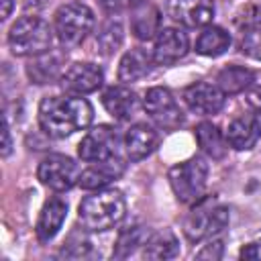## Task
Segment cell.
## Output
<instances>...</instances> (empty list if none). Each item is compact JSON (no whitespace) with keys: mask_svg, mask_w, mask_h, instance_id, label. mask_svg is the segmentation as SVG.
I'll use <instances>...</instances> for the list:
<instances>
[{"mask_svg":"<svg viewBox=\"0 0 261 261\" xmlns=\"http://www.w3.org/2000/svg\"><path fill=\"white\" fill-rule=\"evenodd\" d=\"M94 118L92 104L82 96H47L39 104V126L51 139H65Z\"/></svg>","mask_w":261,"mask_h":261,"instance_id":"6da1fadb","label":"cell"},{"mask_svg":"<svg viewBox=\"0 0 261 261\" xmlns=\"http://www.w3.org/2000/svg\"><path fill=\"white\" fill-rule=\"evenodd\" d=\"M126 212V202L120 190H98L86 196L77 208L80 222L86 230H108L116 226Z\"/></svg>","mask_w":261,"mask_h":261,"instance_id":"7a4b0ae2","label":"cell"},{"mask_svg":"<svg viewBox=\"0 0 261 261\" xmlns=\"http://www.w3.org/2000/svg\"><path fill=\"white\" fill-rule=\"evenodd\" d=\"M53 41V31L49 22L39 16L18 18L8 33V47L18 57H35L49 51Z\"/></svg>","mask_w":261,"mask_h":261,"instance_id":"3957f363","label":"cell"},{"mask_svg":"<svg viewBox=\"0 0 261 261\" xmlns=\"http://www.w3.org/2000/svg\"><path fill=\"white\" fill-rule=\"evenodd\" d=\"M169 186L179 202L190 204L202 198L208 181V163L202 157H190L173 165L167 173Z\"/></svg>","mask_w":261,"mask_h":261,"instance_id":"277c9868","label":"cell"},{"mask_svg":"<svg viewBox=\"0 0 261 261\" xmlns=\"http://www.w3.org/2000/svg\"><path fill=\"white\" fill-rule=\"evenodd\" d=\"M94 27V12L82 2L63 4L55 12V33L65 47L80 45Z\"/></svg>","mask_w":261,"mask_h":261,"instance_id":"5b68a950","label":"cell"},{"mask_svg":"<svg viewBox=\"0 0 261 261\" xmlns=\"http://www.w3.org/2000/svg\"><path fill=\"white\" fill-rule=\"evenodd\" d=\"M143 108L149 114V118L163 130H175L186 120V116H184L177 100L173 98V94L167 88H161V86H155V88L147 90V94L143 98Z\"/></svg>","mask_w":261,"mask_h":261,"instance_id":"8992f818","label":"cell"},{"mask_svg":"<svg viewBox=\"0 0 261 261\" xmlns=\"http://www.w3.org/2000/svg\"><path fill=\"white\" fill-rule=\"evenodd\" d=\"M80 167L77 163L67 155H47L37 169V177L43 186H47L53 192H65L80 184Z\"/></svg>","mask_w":261,"mask_h":261,"instance_id":"52a82bcc","label":"cell"},{"mask_svg":"<svg viewBox=\"0 0 261 261\" xmlns=\"http://www.w3.org/2000/svg\"><path fill=\"white\" fill-rule=\"evenodd\" d=\"M228 226V210L224 206H208L194 210L184 222V234L190 243L212 239Z\"/></svg>","mask_w":261,"mask_h":261,"instance_id":"ba28073f","label":"cell"},{"mask_svg":"<svg viewBox=\"0 0 261 261\" xmlns=\"http://www.w3.org/2000/svg\"><path fill=\"white\" fill-rule=\"evenodd\" d=\"M116 151H118V133L108 124H100L92 128L77 145V155L88 163L110 159L116 155Z\"/></svg>","mask_w":261,"mask_h":261,"instance_id":"9c48e42d","label":"cell"},{"mask_svg":"<svg viewBox=\"0 0 261 261\" xmlns=\"http://www.w3.org/2000/svg\"><path fill=\"white\" fill-rule=\"evenodd\" d=\"M224 92L214 86V84H208V82H196L192 86H188L181 94L186 106L200 114V116H208V114H216L222 110L224 106Z\"/></svg>","mask_w":261,"mask_h":261,"instance_id":"30bf717a","label":"cell"},{"mask_svg":"<svg viewBox=\"0 0 261 261\" xmlns=\"http://www.w3.org/2000/svg\"><path fill=\"white\" fill-rule=\"evenodd\" d=\"M167 14L181 27L196 29L204 27L214 16V2L212 0H169Z\"/></svg>","mask_w":261,"mask_h":261,"instance_id":"8fae6325","label":"cell"},{"mask_svg":"<svg viewBox=\"0 0 261 261\" xmlns=\"http://www.w3.org/2000/svg\"><path fill=\"white\" fill-rule=\"evenodd\" d=\"M104 82V73L98 65L88 61H77L69 65L61 75V86L69 94H92L96 92Z\"/></svg>","mask_w":261,"mask_h":261,"instance_id":"7c38bea8","label":"cell"},{"mask_svg":"<svg viewBox=\"0 0 261 261\" xmlns=\"http://www.w3.org/2000/svg\"><path fill=\"white\" fill-rule=\"evenodd\" d=\"M224 139L234 151L253 149L261 139V112L255 110L253 114H241L230 120Z\"/></svg>","mask_w":261,"mask_h":261,"instance_id":"4fadbf2b","label":"cell"},{"mask_svg":"<svg viewBox=\"0 0 261 261\" xmlns=\"http://www.w3.org/2000/svg\"><path fill=\"white\" fill-rule=\"evenodd\" d=\"M188 49H190V41L184 31L173 29V27L163 29V31H159V35L155 39L153 61L157 65H173L181 57H186Z\"/></svg>","mask_w":261,"mask_h":261,"instance_id":"5bb4252c","label":"cell"},{"mask_svg":"<svg viewBox=\"0 0 261 261\" xmlns=\"http://www.w3.org/2000/svg\"><path fill=\"white\" fill-rule=\"evenodd\" d=\"M124 173V161L114 155L104 161H94L80 173V186L84 190H102Z\"/></svg>","mask_w":261,"mask_h":261,"instance_id":"9a60e30c","label":"cell"},{"mask_svg":"<svg viewBox=\"0 0 261 261\" xmlns=\"http://www.w3.org/2000/svg\"><path fill=\"white\" fill-rule=\"evenodd\" d=\"M65 55L61 51H45L41 55H35L27 63V75L33 84H51L53 80L63 75Z\"/></svg>","mask_w":261,"mask_h":261,"instance_id":"2e32d148","label":"cell"},{"mask_svg":"<svg viewBox=\"0 0 261 261\" xmlns=\"http://www.w3.org/2000/svg\"><path fill=\"white\" fill-rule=\"evenodd\" d=\"M159 145V135L153 126L139 122L133 124L126 133H124V151L126 157L130 161H141L147 155H151L155 151V147Z\"/></svg>","mask_w":261,"mask_h":261,"instance_id":"e0dca14e","label":"cell"},{"mask_svg":"<svg viewBox=\"0 0 261 261\" xmlns=\"http://www.w3.org/2000/svg\"><path fill=\"white\" fill-rule=\"evenodd\" d=\"M67 216V204L61 198H51L45 202V206L41 208L39 220H37V239L41 243L51 241L59 228L63 226V220Z\"/></svg>","mask_w":261,"mask_h":261,"instance_id":"ac0fdd59","label":"cell"},{"mask_svg":"<svg viewBox=\"0 0 261 261\" xmlns=\"http://www.w3.org/2000/svg\"><path fill=\"white\" fill-rule=\"evenodd\" d=\"M102 104L108 110V114L116 120H128L137 106H139V98L130 88L124 86H112L102 94Z\"/></svg>","mask_w":261,"mask_h":261,"instance_id":"d6986e66","label":"cell"},{"mask_svg":"<svg viewBox=\"0 0 261 261\" xmlns=\"http://www.w3.org/2000/svg\"><path fill=\"white\" fill-rule=\"evenodd\" d=\"M161 31V12L157 6L141 2L137 8H133V16H130V33L141 39V41H149L153 39L157 33Z\"/></svg>","mask_w":261,"mask_h":261,"instance_id":"ffe728a7","label":"cell"},{"mask_svg":"<svg viewBox=\"0 0 261 261\" xmlns=\"http://www.w3.org/2000/svg\"><path fill=\"white\" fill-rule=\"evenodd\" d=\"M151 61H153V55H149L141 47L126 51L120 59V65H118V80L124 82V84L139 82L141 77H145L149 73Z\"/></svg>","mask_w":261,"mask_h":261,"instance_id":"44dd1931","label":"cell"},{"mask_svg":"<svg viewBox=\"0 0 261 261\" xmlns=\"http://www.w3.org/2000/svg\"><path fill=\"white\" fill-rule=\"evenodd\" d=\"M179 255V243L171 230L151 232L143 245V259H173Z\"/></svg>","mask_w":261,"mask_h":261,"instance_id":"7402d4cb","label":"cell"},{"mask_svg":"<svg viewBox=\"0 0 261 261\" xmlns=\"http://www.w3.org/2000/svg\"><path fill=\"white\" fill-rule=\"evenodd\" d=\"M230 47V35L222 27H206L196 39V53L204 57H218Z\"/></svg>","mask_w":261,"mask_h":261,"instance_id":"603a6c76","label":"cell"},{"mask_svg":"<svg viewBox=\"0 0 261 261\" xmlns=\"http://www.w3.org/2000/svg\"><path fill=\"white\" fill-rule=\"evenodd\" d=\"M255 80V73L245 67V65H226L224 69L218 71L216 86L224 94H241L245 92Z\"/></svg>","mask_w":261,"mask_h":261,"instance_id":"cb8c5ba5","label":"cell"},{"mask_svg":"<svg viewBox=\"0 0 261 261\" xmlns=\"http://www.w3.org/2000/svg\"><path fill=\"white\" fill-rule=\"evenodd\" d=\"M196 141L202 153H206L210 159H222L226 153V139L212 122H200L196 126Z\"/></svg>","mask_w":261,"mask_h":261,"instance_id":"d4e9b609","label":"cell"},{"mask_svg":"<svg viewBox=\"0 0 261 261\" xmlns=\"http://www.w3.org/2000/svg\"><path fill=\"white\" fill-rule=\"evenodd\" d=\"M151 237L147 226H128L118 234V241L114 245L112 257L114 259H126L130 257L139 247H143L147 243V239Z\"/></svg>","mask_w":261,"mask_h":261,"instance_id":"484cf974","label":"cell"},{"mask_svg":"<svg viewBox=\"0 0 261 261\" xmlns=\"http://www.w3.org/2000/svg\"><path fill=\"white\" fill-rule=\"evenodd\" d=\"M122 41H124V29L118 20L104 22L96 35V45H98V51L102 55H112L114 51H118Z\"/></svg>","mask_w":261,"mask_h":261,"instance_id":"4316f807","label":"cell"},{"mask_svg":"<svg viewBox=\"0 0 261 261\" xmlns=\"http://www.w3.org/2000/svg\"><path fill=\"white\" fill-rule=\"evenodd\" d=\"M241 51L253 59L261 61V27L259 29H249L243 33L241 39Z\"/></svg>","mask_w":261,"mask_h":261,"instance_id":"83f0119b","label":"cell"},{"mask_svg":"<svg viewBox=\"0 0 261 261\" xmlns=\"http://www.w3.org/2000/svg\"><path fill=\"white\" fill-rule=\"evenodd\" d=\"M234 22H237V27H241V29H245V31H249V29H259V27H261V8H259V6H247V8H243V10L237 14Z\"/></svg>","mask_w":261,"mask_h":261,"instance_id":"f1b7e54d","label":"cell"},{"mask_svg":"<svg viewBox=\"0 0 261 261\" xmlns=\"http://www.w3.org/2000/svg\"><path fill=\"white\" fill-rule=\"evenodd\" d=\"M88 251H90V241L88 239H82L77 234H71L67 239V243L63 245L61 255H65V257H86Z\"/></svg>","mask_w":261,"mask_h":261,"instance_id":"f546056e","label":"cell"},{"mask_svg":"<svg viewBox=\"0 0 261 261\" xmlns=\"http://www.w3.org/2000/svg\"><path fill=\"white\" fill-rule=\"evenodd\" d=\"M143 0H98V4L108 12V14H118L124 10H133L141 4Z\"/></svg>","mask_w":261,"mask_h":261,"instance_id":"4dcf8cb0","label":"cell"},{"mask_svg":"<svg viewBox=\"0 0 261 261\" xmlns=\"http://www.w3.org/2000/svg\"><path fill=\"white\" fill-rule=\"evenodd\" d=\"M222 255H224V243L222 241H210L208 245H204L196 253V259H222Z\"/></svg>","mask_w":261,"mask_h":261,"instance_id":"1f68e13d","label":"cell"},{"mask_svg":"<svg viewBox=\"0 0 261 261\" xmlns=\"http://www.w3.org/2000/svg\"><path fill=\"white\" fill-rule=\"evenodd\" d=\"M239 255H241V259H261V239L245 245Z\"/></svg>","mask_w":261,"mask_h":261,"instance_id":"d6a6232c","label":"cell"},{"mask_svg":"<svg viewBox=\"0 0 261 261\" xmlns=\"http://www.w3.org/2000/svg\"><path fill=\"white\" fill-rule=\"evenodd\" d=\"M249 104L257 110V112H261V86H257V88H253L251 92H249Z\"/></svg>","mask_w":261,"mask_h":261,"instance_id":"836d02e7","label":"cell"},{"mask_svg":"<svg viewBox=\"0 0 261 261\" xmlns=\"http://www.w3.org/2000/svg\"><path fill=\"white\" fill-rule=\"evenodd\" d=\"M10 147H12V141H10V126H8V122H4V145H2V155H4V157L10 153Z\"/></svg>","mask_w":261,"mask_h":261,"instance_id":"e575fe53","label":"cell"},{"mask_svg":"<svg viewBox=\"0 0 261 261\" xmlns=\"http://www.w3.org/2000/svg\"><path fill=\"white\" fill-rule=\"evenodd\" d=\"M2 2V20H6L12 12V6H14V0H0Z\"/></svg>","mask_w":261,"mask_h":261,"instance_id":"d590c367","label":"cell"}]
</instances>
